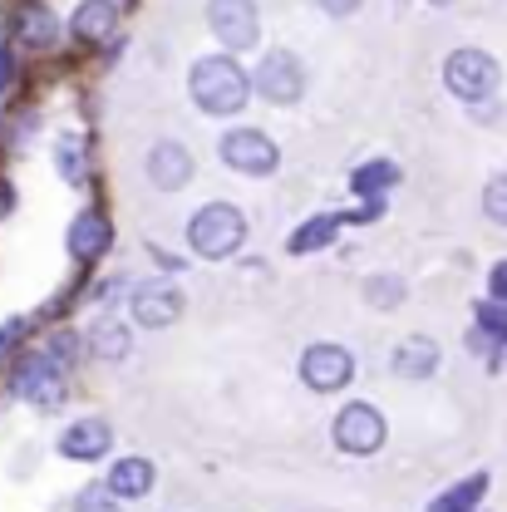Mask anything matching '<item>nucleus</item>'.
Returning <instances> with one entry per match:
<instances>
[{
	"mask_svg": "<svg viewBox=\"0 0 507 512\" xmlns=\"http://www.w3.org/2000/svg\"><path fill=\"white\" fill-rule=\"evenodd\" d=\"M74 512H119V498H114L109 488H84V493L74 498Z\"/></svg>",
	"mask_w": 507,
	"mask_h": 512,
	"instance_id": "obj_25",
	"label": "nucleus"
},
{
	"mask_svg": "<svg viewBox=\"0 0 507 512\" xmlns=\"http://www.w3.org/2000/svg\"><path fill=\"white\" fill-rule=\"evenodd\" d=\"M15 35L30 45V50H45V45H55V35H60V20H55V10L50 5H25L20 10V20H15Z\"/></svg>",
	"mask_w": 507,
	"mask_h": 512,
	"instance_id": "obj_16",
	"label": "nucleus"
},
{
	"mask_svg": "<svg viewBox=\"0 0 507 512\" xmlns=\"http://www.w3.org/2000/svg\"><path fill=\"white\" fill-rule=\"evenodd\" d=\"M119 503H133V498H148L153 493V463L148 458H119L114 468H109V483H104Z\"/></svg>",
	"mask_w": 507,
	"mask_h": 512,
	"instance_id": "obj_14",
	"label": "nucleus"
},
{
	"mask_svg": "<svg viewBox=\"0 0 507 512\" xmlns=\"http://www.w3.org/2000/svg\"><path fill=\"white\" fill-rule=\"evenodd\" d=\"M498 60L488 55V50H453L444 64V84L458 94V99H468V104H478V99H488L493 89H498Z\"/></svg>",
	"mask_w": 507,
	"mask_h": 512,
	"instance_id": "obj_3",
	"label": "nucleus"
},
{
	"mask_svg": "<svg viewBox=\"0 0 507 512\" xmlns=\"http://www.w3.org/2000/svg\"><path fill=\"white\" fill-rule=\"evenodd\" d=\"M207 25L227 50H252L261 25H256V0H212L207 5Z\"/></svg>",
	"mask_w": 507,
	"mask_h": 512,
	"instance_id": "obj_7",
	"label": "nucleus"
},
{
	"mask_svg": "<svg viewBox=\"0 0 507 512\" xmlns=\"http://www.w3.org/2000/svg\"><path fill=\"white\" fill-rule=\"evenodd\" d=\"M148 178H153V188H188L192 183V158L188 148L178 143V138H163V143H153V153H148Z\"/></svg>",
	"mask_w": 507,
	"mask_h": 512,
	"instance_id": "obj_11",
	"label": "nucleus"
},
{
	"mask_svg": "<svg viewBox=\"0 0 507 512\" xmlns=\"http://www.w3.org/2000/svg\"><path fill=\"white\" fill-rule=\"evenodd\" d=\"M222 163L237 168V173H247V178H266V173H276L281 153H276V143L261 128H232L222 138Z\"/></svg>",
	"mask_w": 507,
	"mask_h": 512,
	"instance_id": "obj_5",
	"label": "nucleus"
},
{
	"mask_svg": "<svg viewBox=\"0 0 507 512\" xmlns=\"http://www.w3.org/2000/svg\"><path fill=\"white\" fill-rule=\"evenodd\" d=\"M256 94L271 99V104H296L306 94V69H301V60L286 55V50L266 55L261 69H256Z\"/></svg>",
	"mask_w": 507,
	"mask_h": 512,
	"instance_id": "obj_8",
	"label": "nucleus"
},
{
	"mask_svg": "<svg viewBox=\"0 0 507 512\" xmlns=\"http://www.w3.org/2000/svg\"><path fill=\"white\" fill-rule=\"evenodd\" d=\"M89 350H94L99 360H124L128 355V325H119V320L94 325V330H89Z\"/></svg>",
	"mask_w": 507,
	"mask_h": 512,
	"instance_id": "obj_20",
	"label": "nucleus"
},
{
	"mask_svg": "<svg viewBox=\"0 0 507 512\" xmlns=\"http://www.w3.org/2000/svg\"><path fill=\"white\" fill-rule=\"evenodd\" d=\"M478 330L493 335V340H507V306L503 301H483V306H478Z\"/></svg>",
	"mask_w": 507,
	"mask_h": 512,
	"instance_id": "obj_23",
	"label": "nucleus"
},
{
	"mask_svg": "<svg viewBox=\"0 0 507 512\" xmlns=\"http://www.w3.org/2000/svg\"><path fill=\"white\" fill-rule=\"evenodd\" d=\"M340 212H320V217H311L306 227H296L291 232V242H286V252L291 256H306V252H316V247H330L335 242V232H340Z\"/></svg>",
	"mask_w": 507,
	"mask_h": 512,
	"instance_id": "obj_18",
	"label": "nucleus"
},
{
	"mask_svg": "<svg viewBox=\"0 0 507 512\" xmlns=\"http://www.w3.org/2000/svg\"><path fill=\"white\" fill-rule=\"evenodd\" d=\"M188 84H192L197 109H202V114H217V119H227V114L247 109V94H252V84H247L242 64L227 60V55H207V60H197L192 64Z\"/></svg>",
	"mask_w": 507,
	"mask_h": 512,
	"instance_id": "obj_1",
	"label": "nucleus"
},
{
	"mask_svg": "<svg viewBox=\"0 0 507 512\" xmlns=\"http://www.w3.org/2000/svg\"><path fill=\"white\" fill-rule=\"evenodd\" d=\"M394 183H399V168H394L389 158H375V163H360V168H355V178H350V188L360 192L365 202H375V197H380L384 188H394Z\"/></svg>",
	"mask_w": 507,
	"mask_h": 512,
	"instance_id": "obj_19",
	"label": "nucleus"
},
{
	"mask_svg": "<svg viewBox=\"0 0 507 512\" xmlns=\"http://www.w3.org/2000/svg\"><path fill=\"white\" fill-rule=\"evenodd\" d=\"M384 414L375 404H345L340 414H335V448L340 453H355V458H365V453H380L384 448Z\"/></svg>",
	"mask_w": 507,
	"mask_h": 512,
	"instance_id": "obj_4",
	"label": "nucleus"
},
{
	"mask_svg": "<svg viewBox=\"0 0 507 512\" xmlns=\"http://www.w3.org/2000/svg\"><path fill=\"white\" fill-rule=\"evenodd\" d=\"M114 444V429L104 424V419H79V424H69L60 439V453L64 458H74V463H94V458H104Z\"/></svg>",
	"mask_w": 507,
	"mask_h": 512,
	"instance_id": "obj_12",
	"label": "nucleus"
},
{
	"mask_svg": "<svg viewBox=\"0 0 507 512\" xmlns=\"http://www.w3.org/2000/svg\"><path fill=\"white\" fill-rule=\"evenodd\" d=\"M10 389L30 404H60L64 399V380H60V365L50 355H25L10 375Z\"/></svg>",
	"mask_w": 507,
	"mask_h": 512,
	"instance_id": "obj_9",
	"label": "nucleus"
},
{
	"mask_svg": "<svg viewBox=\"0 0 507 512\" xmlns=\"http://www.w3.org/2000/svg\"><path fill=\"white\" fill-rule=\"evenodd\" d=\"M365 301L380 306V311L399 306V301H404V281H399V276H370V281H365Z\"/></svg>",
	"mask_w": 507,
	"mask_h": 512,
	"instance_id": "obj_22",
	"label": "nucleus"
},
{
	"mask_svg": "<svg viewBox=\"0 0 507 512\" xmlns=\"http://www.w3.org/2000/svg\"><path fill=\"white\" fill-rule=\"evenodd\" d=\"M60 173L69 178V183H79L84 178V163H79V138H60Z\"/></svg>",
	"mask_w": 507,
	"mask_h": 512,
	"instance_id": "obj_26",
	"label": "nucleus"
},
{
	"mask_svg": "<svg viewBox=\"0 0 507 512\" xmlns=\"http://www.w3.org/2000/svg\"><path fill=\"white\" fill-rule=\"evenodd\" d=\"M114 25H119V5L114 0H84L79 10H74V35L79 40H104V35H114Z\"/></svg>",
	"mask_w": 507,
	"mask_h": 512,
	"instance_id": "obj_17",
	"label": "nucleus"
},
{
	"mask_svg": "<svg viewBox=\"0 0 507 512\" xmlns=\"http://www.w3.org/2000/svg\"><path fill=\"white\" fill-rule=\"evenodd\" d=\"M0 84H5V55H0Z\"/></svg>",
	"mask_w": 507,
	"mask_h": 512,
	"instance_id": "obj_30",
	"label": "nucleus"
},
{
	"mask_svg": "<svg viewBox=\"0 0 507 512\" xmlns=\"http://www.w3.org/2000/svg\"><path fill=\"white\" fill-rule=\"evenodd\" d=\"M320 5H325L330 15H355V10H360V0H320Z\"/></svg>",
	"mask_w": 507,
	"mask_h": 512,
	"instance_id": "obj_29",
	"label": "nucleus"
},
{
	"mask_svg": "<svg viewBox=\"0 0 507 512\" xmlns=\"http://www.w3.org/2000/svg\"><path fill=\"white\" fill-rule=\"evenodd\" d=\"M301 380L311 384L316 394H335V389H345V384L355 380V360H350V350L345 345H311L306 355H301Z\"/></svg>",
	"mask_w": 507,
	"mask_h": 512,
	"instance_id": "obj_6",
	"label": "nucleus"
},
{
	"mask_svg": "<svg viewBox=\"0 0 507 512\" xmlns=\"http://www.w3.org/2000/svg\"><path fill=\"white\" fill-rule=\"evenodd\" d=\"M439 370V345L429 335H409L399 350H394V375L404 380H429Z\"/></svg>",
	"mask_w": 507,
	"mask_h": 512,
	"instance_id": "obj_15",
	"label": "nucleus"
},
{
	"mask_svg": "<svg viewBox=\"0 0 507 512\" xmlns=\"http://www.w3.org/2000/svg\"><path fill=\"white\" fill-rule=\"evenodd\" d=\"M488 291H493V301H503V306H507V261H498V266H493Z\"/></svg>",
	"mask_w": 507,
	"mask_h": 512,
	"instance_id": "obj_27",
	"label": "nucleus"
},
{
	"mask_svg": "<svg viewBox=\"0 0 507 512\" xmlns=\"http://www.w3.org/2000/svg\"><path fill=\"white\" fill-rule=\"evenodd\" d=\"M247 237V217L232 202H207L188 222V242L197 256H232Z\"/></svg>",
	"mask_w": 507,
	"mask_h": 512,
	"instance_id": "obj_2",
	"label": "nucleus"
},
{
	"mask_svg": "<svg viewBox=\"0 0 507 512\" xmlns=\"http://www.w3.org/2000/svg\"><path fill=\"white\" fill-rule=\"evenodd\" d=\"M109 242H114V227H109V217H99V212H84V217H74V227H69V256H79V261H89V256H104V252H109Z\"/></svg>",
	"mask_w": 507,
	"mask_h": 512,
	"instance_id": "obj_13",
	"label": "nucleus"
},
{
	"mask_svg": "<svg viewBox=\"0 0 507 512\" xmlns=\"http://www.w3.org/2000/svg\"><path fill=\"white\" fill-rule=\"evenodd\" d=\"M483 212H488L498 227H507V173L503 178H493V183L483 188Z\"/></svg>",
	"mask_w": 507,
	"mask_h": 512,
	"instance_id": "obj_24",
	"label": "nucleus"
},
{
	"mask_svg": "<svg viewBox=\"0 0 507 512\" xmlns=\"http://www.w3.org/2000/svg\"><path fill=\"white\" fill-rule=\"evenodd\" d=\"M178 316H183V291H178V286H168V281H143V286L133 291V320H138V325L163 330V325H173Z\"/></svg>",
	"mask_w": 507,
	"mask_h": 512,
	"instance_id": "obj_10",
	"label": "nucleus"
},
{
	"mask_svg": "<svg viewBox=\"0 0 507 512\" xmlns=\"http://www.w3.org/2000/svg\"><path fill=\"white\" fill-rule=\"evenodd\" d=\"M20 330H25V320H10V325H0V360H5V350H15Z\"/></svg>",
	"mask_w": 507,
	"mask_h": 512,
	"instance_id": "obj_28",
	"label": "nucleus"
},
{
	"mask_svg": "<svg viewBox=\"0 0 507 512\" xmlns=\"http://www.w3.org/2000/svg\"><path fill=\"white\" fill-rule=\"evenodd\" d=\"M488 493V473H473L468 483H458V488H448L444 498L434 503L429 512H473V503Z\"/></svg>",
	"mask_w": 507,
	"mask_h": 512,
	"instance_id": "obj_21",
	"label": "nucleus"
}]
</instances>
